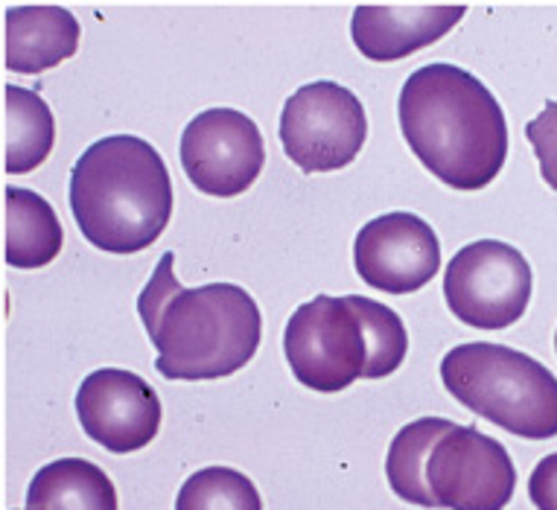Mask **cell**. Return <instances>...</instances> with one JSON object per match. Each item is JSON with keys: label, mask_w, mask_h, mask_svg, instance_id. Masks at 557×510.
Here are the masks:
<instances>
[{"label": "cell", "mask_w": 557, "mask_h": 510, "mask_svg": "<svg viewBox=\"0 0 557 510\" xmlns=\"http://www.w3.org/2000/svg\"><path fill=\"white\" fill-rule=\"evenodd\" d=\"M403 137L441 184L482 190L503 173L508 123L482 79L438 62L411 73L397 102Z\"/></svg>", "instance_id": "6da1fadb"}, {"label": "cell", "mask_w": 557, "mask_h": 510, "mask_svg": "<svg viewBox=\"0 0 557 510\" xmlns=\"http://www.w3.org/2000/svg\"><path fill=\"white\" fill-rule=\"evenodd\" d=\"M173 263L175 254L166 251L137 298V312L158 347L156 371L190 383L237 374L255 359L263 336L255 298L234 283L184 289Z\"/></svg>", "instance_id": "7a4b0ae2"}, {"label": "cell", "mask_w": 557, "mask_h": 510, "mask_svg": "<svg viewBox=\"0 0 557 510\" xmlns=\"http://www.w3.org/2000/svg\"><path fill=\"white\" fill-rule=\"evenodd\" d=\"M71 210L83 237L109 254H137L173 216V178L156 146L111 135L85 149L71 173Z\"/></svg>", "instance_id": "3957f363"}, {"label": "cell", "mask_w": 557, "mask_h": 510, "mask_svg": "<svg viewBox=\"0 0 557 510\" xmlns=\"http://www.w3.org/2000/svg\"><path fill=\"white\" fill-rule=\"evenodd\" d=\"M441 380L465 409L525 440L557 435V376L505 345L470 341L441 362Z\"/></svg>", "instance_id": "277c9868"}, {"label": "cell", "mask_w": 557, "mask_h": 510, "mask_svg": "<svg viewBox=\"0 0 557 510\" xmlns=\"http://www.w3.org/2000/svg\"><path fill=\"white\" fill-rule=\"evenodd\" d=\"M284 350L295 380L319 394L345 391L366 374V327L347 298L319 295L298 307L286 324Z\"/></svg>", "instance_id": "5b68a950"}, {"label": "cell", "mask_w": 557, "mask_h": 510, "mask_svg": "<svg viewBox=\"0 0 557 510\" xmlns=\"http://www.w3.org/2000/svg\"><path fill=\"white\" fill-rule=\"evenodd\" d=\"M531 265L508 242L479 239L449 260L444 298L449 312L475 329H505L525 315L531 301Z\"/></svg>", "instance_id": "8992f818"}, {"label": "cell", "mask_w": 557, "mask_h": 510, "mask_svg": "<svg viewBox=\"0 0 557 510\" xmlns=\"http://www.w3.org/2000/svg\"><path fill=\"white\" fill-rule=\"evenodd\" d=\"M366 137V109L345 85H304L286 100L281 114V146L304 173L345 170L350 161H357Z\"/></svg>", "instance_id": "52a82bcc"}, {"label": "cell", "mask_w": 557, "mask_h": 510, "mask_svg": "<svg viewBox=\"0 0 557 510\" xmlns=\"http://www.w3.org/2000/svg\"><path fill=\"white\" fill-rule=\"evenodd\" d=\"M426 484L438 508L505 510L517 487L508 449L475 426H453L426 461Z\"/></svg>", "instance_id": "ba28073f"}, {"label": "cell", "mask_w": 557, "mask_h": 510, "mask_svg": "<svg viewBox=\"0 0 557 510\" xmlns=\"http://www.w3.org/2000/svg\"><path fill=\"white\" fill-rule=\"evenodd\" d=\"M265 146L255 120L237 109H208L184 126L182 166L196 190L231 199L263 173Z\"/></svg>", "instance_id": "9c48e42d"}, {"label": "cell", "mask_w": 557, "mask_h": 510, "mask_svg": "<svg viewBox=\"0 0 557 510\" xmlns=\"http://www.w3.org/2000/svg\"><path fill=\"white\" fill-rule=\"evenodd\" d=\"M76 414L85 435L117 456L144 449L161 428L156 388L120 368H102L85 376L76 391Z\"/></svg>", "instance_id": "30bf717a"}, {"label": "cell", "mask_w": 557, "mask_h": 510, "mask_svg": "<svg viewBox=\"0 0 557 510\" xmlns=\"http://www.w3.org/2000/svg\"><path fill=\"white\" fill-rule=\"evenodd\" d=\"M354 263L368 286L388 295H411L438 274L441 242L421 216L385 213L357 234Z\"/></svg>", "instance_id": "8fae6325"}, {"label": "cell", "mask_w": 557, "mask_h": 510, "mask_svg": "<svg viewBox=\"0 0 557 510\" xmlns=\"http://www.w3.org/2000/svg\"><path fill=\"white\" fill-rule=\"evenodd\" d=\"M465 12L461 3H362L354 10L350 36L371 62H397L447 36Z\"/></svg>", "instance_id": "7c38bea8"}, {"label": "cell", "mask_w": 557, "mask_h": 510, "mask_svg": "<svg viewBox=\"0 0 557 510\" xmlns=\"http://www.w3.org/2000/svg\"><path fill=\"white\" fill-rule=\"evenodd\" d=\"M3 62L12 73H41L71 59L79 47V21L64 7H10L3 15Z\"/></svg>", "instance_id": "4fadbf2b"}, {"label": "cell", "mask_w": 557, "mask_h": 510, "mask_svg": "<svg viewBox=\"0 0 557 510\" xmlns=\"http://www.w3.org/2000/svg\"><path fill=\"white\" fill-rule=\"evenodd\" d=\"M3 257L15 269H41L62 251V222L53 204L27 187L3 190Z\"/></svg>", "instance_id": "5bb4252c"}, {"label": "cell", "mask_w": 557, "mask_h": 510, "mask_svg": "<svg viewBox=\"0 0 557 510\" xmlns=\"http://www.w3.org/2000/svg\"><path fill=\"white\" fill-rule=\"evenodd\" d=\"M27 510H117V490L85 458H59L33 475Z\"/></svg>", "instance_id": "9a60e30c"}, {"label": "cell", "mask_w": 557, "mask_h": 510, "mask_svg": "<svg viewBox=\"0 0 557 510\" xmlns=\"http://www.w3.org/2000/svg\"><path fill=\"white\" fill-rule=\"evenodd\" d=\"M55 144L53 111L36 91L3 88V161L7 173H33L50 158Z\"/></svg>", "instance_id": "2e32d148"}, {"label": "cell", "mask_w": 557, "mask_h": 510, "mask_svg": "<svg viewBox=\"0 0 557 510\" xmlns=\"http://www.w3.org/2000/svg\"><path fill=\"white\" fill-rule=\"evenodd\" d=\"M453 420L447 418H421L403 426L394 435L392 447H388V461H385V475L392 490L409 505H421V508H438L432 499L430 484H426V461H430L432 449L441 437L453 432Z\"/></svg>", "instance_id": "e0dca14e"}, {"label": "cell", "mask_w": 557, "mask_h": 510, "mask_svg": "<svg viewBox=\"0 0 557 510\" xmlns=\"http://www.w3.org/2000/svg\"><path fill=\"white\" fill-rule=\"evenodd\" d=\"M350 307L357 310L362 327H366L368 364L362 380H383L392 376L406 359L409 350V333L403 327V319L385 303L362 298V295H347Z\"/></svg>", "instance_id": "ac0fdd59"}, {"label": "cell", "mask_w": 557, "mask_h": 510, "mask_svg": "<svg viewBox=\"0 0 557 510\" xmlns=\"http://www.w3.org/2000/svg\"><path fill=\"white\" fill-rule=\"evenodd\" d=\"M175 510H263V501L248 475L231 467H208L184 482Z\"/></svg>", "instance_id": "d6986e66"}, {"label": "cell", "mask_w": 557, "mask_h": 510, "mask_svg": "<svg viewBox=\"0 0 557 510\" xmlns=\"http://www.w3.org/2000/svg\"><path fill=\"white\" fill-rule=\"evenodd\" d=\"M525 137L534 146V156L540 161V175L543 182L557 190V102L548 100L543 105V114L531 120L525 126Z\"/></svg>", "instance_id": "ffe728a7"}, {"label": "cell", "mask_w": 557, "mask_h": 510, "mask_svg": "<svg viewBox=\"0 0 557 510\" xmlns=\"http://www.w3.org/2000/svg\"><path fill=\"white\" fill-rule=\"evenodd\" d=\"M529 496L537 510H557V452L546 456L534 467L529 482Z\"/></svg>", "instance_id": "44dd1931"}, {"label": "cell", "mask_w": 557, "mask_h": 510, "mask_svg": "<svg viewBox=\"0 0 557 510\" xmlns=\"http://www.w3.org/2000/svg\"><path fill=\"white\" fill-rule=\"evenodd\" d=\"M555 347H557V336H555Z\"/></svg>", "instance_id": "7402d4cb"}]
</instances>
